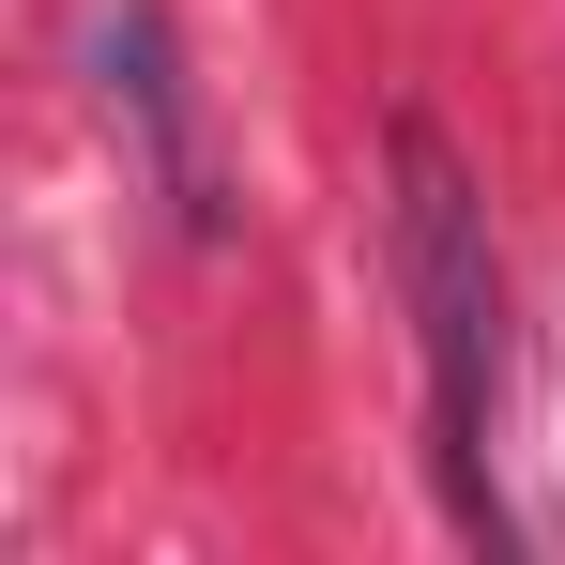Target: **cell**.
I'll use <instances>...</instances> for the list:
<instances>
[{"label": "cell", "mask_w": 565, "mask_h": 565, "mask_svg": "<svg viewBox=\"0 0 565 565\" xmlns=\"http://www.w3.org/2000/svg\"><path fill=\"white\" fill-rule=\"evenodd\" d=\"M382 184H397V306H413V352H428V459H444V504H459L473 551H520V520H504L520 321H504L489 199H473V169H459L444 122H397V138H382Z\"/></svg>", "instance_id": "obj_1"}, {"label": "cell", "mask_w": 565, "mask_h": 565, "mask_svg": "<svg viewBox=\"0 0 565 565\" xmlns=\"http://www.w3.org/2000/svg\"><path fill=\"white\" fill-rule=\"evenodd\" d=\"M77 62H93V107H107V138H122V169L169 199L184 245H214V230H230V184H214V153H199V93H184L169 15H153V0H77Z\"/></svg>", "instance_id": "obj_2"}]
</instances>
